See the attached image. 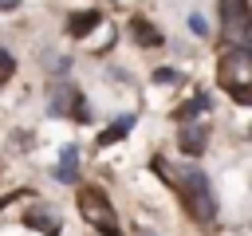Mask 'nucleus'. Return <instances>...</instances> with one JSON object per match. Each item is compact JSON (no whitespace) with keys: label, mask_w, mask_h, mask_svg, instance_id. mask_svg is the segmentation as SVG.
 <instances>
[{"label":"nucleus","mask_w":252,"mask_h":236,"mask_svg":"<svg viewBox=\"0 0 252 236\" xmlns=\"http://www.w3.org/2000/svg\"><path fill=\"white\" fill-rule=\"evenodd\" d=\"M217 75H220V87L232 94L236 106H248L252 102V55H248V47H228L220 55Z\"/></svg>","instance_id":"nucleus-1"},{"label":"nucleus","mask_w":252,"mask_h":236,"mask_svg":"<svg viewBox=\"0 0 252 236\" xmlns=\"http://www.w3.org/2000/svg\"><path fill=\"white\" fill-rule=\"evenodd\" d=\"M173 185L181 189L189 216H193V220H201V224H213V216H217V197H213V185H209L205 169L185 165V169H181V177H177Z\"/></svg>","instance_id":"nucleus-2"},{"label":"nucleus","mask_w":252,"mask_h":236,"mask_svg":"<svg viewBox=\"0 0 252 236\" xmlns=\"http://www.w3.org/2000/svg\"><path fill=\"white\" fill-rule=\"evenodd\" d=\"M79 212H83V220L94 224L102 236H122V232H118V216H114V208H110V201H106V193H102L98 185H83V189H79Z\"/></svg>","instance_id":"nucleus-3"},{"label":"nucleus","mask_w":252,"mask_h":236,"mask_svg":"<svg viewBox=\"0 0 252 236\" xmlns=\"http://www.w3.org/2000/svg\"><path fill=\"white\" fill-rule=\"evenodd\" d=\"M47 110L51 114H71L75 122H91V110H87V98L71 87V83H51V90H47Z\"/></svg>","instance_id":"nucleus-4"},{"label":"nucleus","mask_w":252,"mask_h":236,"mask_svg":"<svg viewBox=\"0 0 252 236\" xmlns=\"http://www.w3.org/2000/svg\"><path fill=\"white\" fill-rule=\"evenodd\" d=\"M220 20L232 31V47H248V24H252L248 0H220Z\"/></svg>","instance_id":"nucleus-5"},{"label":"nucleus","mask_w":252,"mask_h":236,"mask_svg":"<svg viewBox=\"0 0 252 236\" xmlns=\"http://www.w3.org/2000/svg\"><path fill=\"white\" fill-rule=\"evenodd\" d=\"M130 35H134L138 47H161V43H165L161 28H154L146 16H134V20H130Z\"/></svg>","instance_id":"nucleus-6"},{"label":"nucleus","mask_w":252,"mask_h":236,"mask_svg":"<svg viewBox=\"0 0 252 236\" xmlns=\"http://www.w3.org/2000/svg\"><path fill=\"white\" fill-rule=\"evenodd\" d=\"M181 149H185V157H201L205 153V142H209V130L205 126H181Z\"/></svg>","instance_id":"nucleus-7"},{"label":"nucleus","mask_w":252,"mask_h":236,"mask_svg":"<svg viewBox=\"0 0 252 236\" xmlns=\"http://www.w3.org/2000/svg\"><path fill=\"white\" fill-rule=\"evenodd\" d=\"M98 20H102V12H94V8H83V12H75V16L67 20V31H71L75 39H83V35H87V31H91Z\"/></svg>","instance_id":"nucleus-8"},{"label":"nucleus","mask_w":252,"mask_h":236,"mask_svg":"<svg viewBox=\"0 0 252 236\" xmlns=\"http://www.w3.org/2000/svg\"><path fill=\"white\" fill-rule=\"evenodd\" d=\"M75 165H79V146H63V153H59V169H55V181H67V185H71V181L79 177Z\"/></svg>","instance_id":"nucleus-9"},{"label":"nucleus","mask_w":252,"mask_h":236,"mask_svg":"<svg viewBox=\"0 0 252 236\" xmlns=\"http://www.w3.org/2000/svg\"><path fill=\"white\" fill-rule=\"evenodd\" d=\"M28 224H32V228H39L43 236H59V220H55L47 208H39V205H32V212H28Z\"/></svg>","instance_id":"nucleus-10"},{"label":"nucleus","mask_w":252,"mask_h":236,"mask_svg":"<svg viewBox=\"0 0 252 236\" xmlns=\"http://www.w3.org/2000/svg\"><path fill=\"white\" fill-rule=\"evenodd\" d=\"M130 126H134V118H130V114H122V118H114V122L102 130V138H98V142H102V146H110V142H118V138H122Z\"/></svg>","instance_id":"nucleus-11"},{"label":"nucleus","mask_w":252,"mask_h":236,"mask_svg":"<svg viewBox=\"0 0 252 236\" xmlns=\"http://www.w3.org/2000/svg\"><path fill=\"white\" fill-rule=\"evenodd\" d=\"M205 106H209V98H205V94H193V102H185V106L177 110V118H193V114H201Z\"/></svg>","instance_id":"nucleus-12"},{"label":"nucleus","mask_w":252,"mask_h":236,"mask_svg":"<svg viewBox=\"0 0 252 236\" xmlns=\"http://www.w3.org/2000/svg\"><path fill=\"white\" fill-rule=\"evenodd\" d=\"M12 71H16V63H12V55L0 47V83H8V79H12Z\"/></svg>","instance_id":"nucleus-13"},{"label":"nucleus","mask_w":252,"mask_h":236,"mask_svg":"<svg viewBox=\"0 0 252 236\" xmlns=\"http://www.w3.org/2000/svg\"><path fill=\"white\" fill-rule=\"evenodd\" d=\"M181 75H177V67H158L154 71V83H177Z\"/></svg>","instance_id":"nucleus-14"},{"label":"nucleus","mask_w":252,"mask_h":236,"mask_svg":"<svg viewBox=\"0 0 252 236\" xmlns=\"http://www.w3.org/2000/svg\"><path fill=\"white\" fill-rule=\"evenodd\" d=\"M150 169H154V173H158V177H161V181H169V185H173V181H177V177H173V173H169V165H165V161H161V157H154V161H150Z\"/></svg>","instance_id":"nucleus-15"},{"label":"nucleus","mask_w":252,"mask_h":236,"mask_svg":"<svg viewBox=\"0 0 252 236\" xmlns=\"http://www.w3.org/2000/svg\"><path fill=\"white\" fill-rule=\"evenodd\" d=\"M189 28H193V35H209V24H205V16H197V12H189Z\"/></svg>","instance_id":"nucleus-16"},{"label":"nucleus","mask_w":252,"mask_h":236,"mask_svg":"<svg viewBox=\"0 0 252 236\" xmlns=\"http://www.w3.org/2000/svg\"><path fill=\"white\" fill-rule=\"evenodd\" d=\"M0 8H4V12H12V8H20V0H0Z\"/></svg>","instance_id":"nucleus-17"},{"label":"nucleus","mask_w":252,"mask_h":236,"mask_svg":"<svg viewBox=\"0 0 252 236\" xmlns=\"http://www.w3.org/2000/svg\"><path fill=\"white\" fill-rule=\"evenodd\" d=\"M134 236H158V232H150V228H138V232H134Z\"/></svg>","instance_id":"nucleus-18"}]
</instances>
